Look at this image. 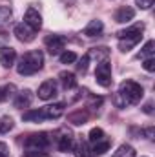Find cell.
<instances>
[{
  "label": "cell",
  "instance_id": "cell-1",
  "mask_svg": "<svg viewBox=\"0 0 155 157\" xmlns=\"http://www.w3.org/2000/svg\"><path fill=\"white\" fill-rule=\"evenodd\" d=\"M142 95H144V90L141 84H137L135 80H124L119 86V91H117L113 102L119 108H126V106L137 104L142 99Z\"/></svg>",
  "mask_w": 155,
  "mask_h": 157
},
{
  "label": "cell",
  "instance_id": "cell-2",
  "mask_svg": "<svg viewBox=\"0 0 155 157\" xmlns=\"http://www.w3.org/2000/svg\"><path fill=\"white\" fill-rule=\"evenodd\" d=\"M44 66V55L42 51L35 49V51H28L20 57L18 64H17V71L20 75H35L37 71L42 70Z\"/></svg>",
  "mask_w": 155,
  "mask_h": 157
},
{
  "label": "cell",
  "instance_id": "cell-3",
  "mask_svg": "<svg viewBox=\"0 0 155 157\" xmlns=\"http://www.w3.org/2000/svg\"><path fill=\"white\" fill-rule=\"evenodd\" d=\"M64 102H57V104H49V106H44L39 110H31V112H26L22 119L28 121V122H42V121H47V119H59L64 113Z\"/></svg>",
  "mask_w": 155,
  "mask_h": 157
},
{
  "label": "cell",
  "instance_id": "cell-4",
  "mask_svg": "<svg viewBox=\"0 0 155 157\" xmlns=\"http://www.w3.org/2000/svg\"><path fill=\"white\" fill-rule=\"evenodd\" d=\"M51 144V137L49 133L46 132H40V133H33L29 137H26L24 141V146H26V155L24 157H40L44 154V150H47Z\"/></svg>",
  "mask_w": 155,
  "mask_h": 157
},
{
  "label": "cell",
  "instance_id": "cell-5",
  "mask_svg": "<svg viewBox=\"0 0 155 157\" xmlns=\"http://www.w3.org/2000/svg\"><path fill=\"white\" fill-rule=\"evenodd\" d=\"M142 31H144V24H135L128 29H122L117 33L119 39V48L120 51H130L131 48H135L141 39H142Z\"/></svg>",
  "mask_w": 155,
  "mask_h": 157
},
{
  "label": "cell",
  "instance_id": "cell-6",
  "mask_svg": "<svg viewBox=\"0 0 155 157\" xmlns=\"http://www.w3.org/2000/svg\"><path fill=\"white\" fill-rule=\"evenodd\" d=\"M110 57V49L108 48H91L82 59H80V62L77 64L78 71L84 75V73H88V68H89V62H91V59H97V60H106Z\"/></svg>",
  "mask_w": 155,
  "mask_h": 157
},
{
  "label": "cell",
  "instance_id": "cell-7",
  "mask_svg": "<svg viewBox=\"0 0 155 157\" xmlns=\"http://www.w3.org/2000/svg\"><path fill=\"white\" fill-rule=\"evenodd\" d=\"M95 80L102 88L112 86V64L108 60H102L100 64H97V68H95Z\"/></svg>",
  "mask_w": 155,
  "mask_h": 157
},
{
  "label": "cell",
  "instance_id": "cell-8",
  "mask_svg": "<svg viewBox=\"0 0 155 157\" xmlns=\"http://www.w3.org/2000/svg\"><path fill=\"white\" fill-rule=\"evenodd\" d=\"M55 141H57V148L60 152H70L73 148V135L66 128H62V130H59L55 133Z\"/></svg>",
  "mask_w": 155,
  "mask_h": 157
},
{
  "label": "cell",
  "instance_id": "cell-9",
  "mask_svg": "<svg viewBox=\"0 0 155 157\" xmlns=\"http://www.w3.org/2000/svg\"><path fill=\"white\" fill-rule=\"evenodd\" d=\"M44 42H46V48H47V51L51 55H59L64 49V46H66V37H62V35H49V37H46Z\"/></svg>",
  "mask_w": 155,
  "mask_h": 157
},
{
  "label": "cell",
  "instance_id": "cell-10",
  "mask_svg": "<svg viewBox=\"0 0 155 157\" xmlns=\"http://www.w3.org/2000/svg\"><path fill=\"white\" fill-rule=\"evenodd\" d=\"M55 95H57V82H55L53 78L44 80L39 88V97L42 101H49V99H53Z\"/></svg>",
  "mask_w": 155,
  "mask_h": 157
},
{
  "label": "cell",
  "instance_id": "cell-11",
  "mask_svg": "<svg viewBox=\"0 0 155 157\" xmlns=\"http://www.w3.org/2000/svg\"><path fill=\"white\" fill-rule=\"evenodd\" d=\"M35 33L37 31L33 28H29L26 22H20V24L15 26V35H17V39L22 40V42H31L35 39Z\"/></svg>",
  "mask_w": 155,
  "mask_h": 157
},
{
  "label": "cell",
  "instance_id": "cell-12",
  "mask_svg": "<svg viewBox=\"0 0 155 157\" xmlns=\"http://www.w3.org/2000/svg\"><path fill=\"white\" fill-rule=\"evenodd\" d=\"M24 22H26L29 28H33L35 31H39L40 28H42V17L39 15V11H37L35 7H29V9L26 11V15H24Z\"/></svg>",
  "mask_w": 155,
  "mask_h": 157
},
{
  "label": "cell",
  "instance_id": "cell-13",
  "mask_svg": "<svg viewBox=\"0 0 155 157\" xmlns=\"http://www.w3.org/2000/svg\"><path fill=\"white\" fill-rule=\"evenodd\" d=\"M15 60H17V51L13 48H7V46L0 48V64L4 68H11Z\"/></svg>",
  "mask_w": 155,
  "mask_h": 157
},
{
  "label": "cell",
  "instance_id": "cell-14",
  "mask_svg": "<svg viewBox=\"0 0 155 157\" xmlns=\"http://www.w3.org/2000/svg\"><path fill=\"white\" fill-rule=\"evenodd\" d=\"M133 17H135V9H131L130 6H120L115 13V20L119 24L130 22V20H133Z\"/></svg>",
  "mask_w": 155,
  "mask_h": 157
},
{
  "label": "cell",
  "instance_id": "cell-15",
  "mask_svg": "<svg viewBox=\"0 0 155 157\" xmlns=\"http://www.w3.org/2000/svg\"><path fill=\"white\" fill-rule=\"evenodd\" d=\"M102 29H104V24H102L100 20H91V22L86 26L84 35H86V37H97V35L102 33Z\"/></svg>",
  "mask_w": 155,
  "mask_h": 157
},
{
  "label": "cell",
  "instance_id": "cell-16",
  "mask_svg": "<svg viewBox=\"0 0 155 157\" xmlns=\"http://www.w3.org/2000/svg\"><path fill=\"white\" fill-rule=\"evenodd\" d=\"M31 101H33V95L29 90H26V91L18 93V97L15 99V108H28L31 104Z\"/></svg>",
  "mask_w": 155,
  "mask_h": 157
},
{
  "label": "cell",
  "instance_id": "cell-17",
  "mask_svg": "<svg viewBox=\"0 0 155 157\" xmlns=\"http://www.w3.org/2000/svg\"><path fill=\"white\" fill-rule=\"evenodd\" d=\"M60 82H62V86L66 88V90H73V88H77V78L73 73H70V71H60Z\"/></svg>",
  "mask_w": 155,
  "mask_h": 157
},
{
  "label": "cell",
  "instance_id": "cell-18",
  "mask_svg": "<svg viewBox=\"0 0 155 157\" xmlns=\"http://www.w3.org/2000/svg\"><path fill=\"white\" fill-rule=\"evenodd\" d=\"M110 146H112V143H110L108 139H102V141H99V143H95V144H93L91 152H93V155H102L104 152H108V150H110Z\"/></svg>",
  "mask_w": 155,
  "mask_h": 157
},
{
  "label": "cell",
  "instance_id": "cell-19",
  "mask_svg": "<svg viewBox=\"0 0 155 157\" xmlns=\"http://www.w3.org/2000/svg\"><path fill=\"white\" fill-rule=\"evenodd\" d=\"M88 112H82V110H77V112H73L70 117H68V121L71 122V124H86V121H88Z\"/></svg>",
  "mask_w": 155,
  "mask_h": 157
},
{
  "label": "cell",
  "instance_id": "cell-20",
  "mask_svg": "<svg viewBox=\"0 0 155 157\" xmlns=\"http://www.w3.org/2000/svg\"><path fill=\"white\" fill-rule=\"evenodd\" d=\"M75 150H77V152H75V155H77V157H95L88 143H78Z\"/></svg>",
  "mask_w": 155,
  "mask_h": 157
},
{
  "label": "cell",
  "instance_id": "cell-21",
  "mask_svg": "<svg viewBox=\"0 0 155 157\" xmlns=\"http://www.w3.org/2000/svg\"><path fill=\"white\" fill-rule=\"evenodd\" d=\"M113 157H135V150L130 144H122L117 148V152L113 154Z\"/></svg>",
  "mask_w": 155,
  "mask_h": 157
},
{
  "label": "cell",
  "instance_id": "cell-22",
  "mask_svg": "<svg viewBox=\"0 0 155 157\" xmlns=\"http://www.w3.org/2000/svg\"><path fill=\"white\" fill-rule=\"evenodd\" d=\"M15 84H6V86H0V102L7 101L13 93H15Z\"/></svg>",
  "mask_w": 155,
  "mask_h": 157
},
{
  "label": "cell",
  "instance_id": "cell-23",
  "mask_svg": "<svg viewBox=\"0 0 155 157\" xmlns=\"http://www.w3.org/2000/svg\"><path fill=\"white\" fill-rule=\"evenodd\" d=\"M15 122L11 117H0V133H7L9 130H13Z\"/></svg>",
  "mask_w": 155,
  "mask_h": 157
},
{
  "label": "cell",
  "instance_id": "cell-24",
  "mask_svg": "<svg viewBox=\"0 0 155 157\" xmlns=\"http://www.w3.org/2000/svg\"><path fill=\"white\" fill-rule=\"evenodd\" d=\"M153 48H155V42L153 40H148L146 42V46L142 48V51H141V59H148V57H153Z\"/></svg>",
  "mask_w": 155,
  "mask_h": 157
},
{
  "label": "cell",
  "instance_id": "cell-25",
  "mask_svg": "<svg viewBox=\"0 0 155 157\" xmlns=\"http://www.w3.org/2000/svg\"><path fill=\"white\" fill-rule=\"evenodd\" d=\"M104 139V132L100 130V128H93L91 132H89V143L91 144H95V143H99V141H102Z\"/></svg>",
  "mask_w": 155,
  "mask_h": 157
},
{
  "label": "cell",
  "instance_id": "cell-26",
  "mask_svg": "<svg viewBox=\"0 0 155 157\" xmlns=\"http://www.w3.org/2000/svg\"><path fill=\"white\" fill-rule=\"evenodd\" d=\"M77 60V55L73 53V51H64L62 55H60V62L62 64H71V62H75Z\"/></svg>",
  "mask_w": 155,
  "mask_h": 157
},
{
  "label": "cell",
  "instance_id": "cell-27",
  "mask_svg": "<svg viewBox=\"0 0 155 157\" xmlns=\"http://www.w3.org/2000/svg\"><path fill=\"white\" fill-rule=\"evenodd\" d=\"M104 99L102 97H95V95H89V102H88V108H99L102 106Z\"/></svg>",
  "mask_w": 155,
  "mask_h": 157
},
{
  "label": "cell",
  "instance_id": "cell-28",
  "mask_svg": "<svg viewBox=\"0 0 155 157\" xmlns=\"http://www.w3.org/2000/svg\"><path fill=\"white\" fill-rule=\"evenodd\" d=\"M142 68L146 70V71H155V59L153 57H148V59H144V64H142Z\"/></svg>",
  "mask_w": 155,
  "mask_h": 157
},
{
  "label": "cell",
  "instance_id": "cell-29",
  "mask_svg": "<svg viewBox=\"0 0 155 157\" xmlns=\"http://www.w3.org/2000/svg\"><path fill=\"white\" fill-rule=\"evenodd\" d=\"M135 2H137V6L141 9H150L153 6V0H135Z\"/></svg>",
  "mask_w": 155,
  "mask_h": 157
},
{
  "label": "cell",
  "instance_id": "cell-30",
  "mask_svg": "<svg viewBox=\"0 0 155 157\" xmlns=\"http://www.w3.org/2000/svg\"><path fill=\"white\" fill-rule=\"evenodd\" d=\"M0 157H9V150L6 143H0Z\"/></svg>",
  "mask_w": 155,
  "mask_h": 157
},
{
  "label": "cell",
  "instance_id": "cell-31",
  "mask_svg": "<svg viewBox=\"0 0 155 157\" xmlns=\"http://www.w3.org/2000/svg\"><path fill=\"white\" fill-rule=\"evenodd\" d=\"M144 133H146V137H148V139H153V135H155V128H153V126H148V128L144 130Z\"/></svg>",
  "mask_w": 155,
  "mask_h": 157
},
{
  "label": "cell",
  "instance_id": "cell-32",
  "mask_svg": "<svg viewBox=\"0 0 155 157\" xmlns=\"http://www.w3.org/2000/svg\"><path fill=\"white\" fill-rule=\"evenodd\" d=\"M142 110H144V113H153V104L152 102H146Z\"/></svg>",
  "mask_w": 155,
  "mask_h": 157
}]
</instances>
